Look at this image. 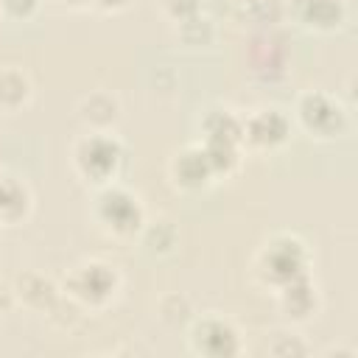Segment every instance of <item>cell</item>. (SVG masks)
Returning a JSON list of instances; mask_svg holds the SVG:
<instances>
[{"label":"cell","instance_id":"52a82bcc","mask_svg":"<svg viewBox=\"0 0 358 358\" xmlns=\"http://www.w3.org/2000/svg\"><path fill=\"white\" fill-rule=\"evenodd\" d=\"M243 137L255 145L274 148L288 137V120L277 109H260L243 123Z\"/></svg>","mask_w":358,"mask_h":358},{"label":"cell","instance_id":"9a60e30c","mask_svg":"<svg viewBox=\"0 0 358 358\" xmlns=\"http://www.w3.org/2000/svg\"><path fill=\"white\" fill-rule=\"evenodd\" d=\"M165 8L182 22V20H187L199 11V0H165Z\"/></svg>","mask_w":358,"mask_h":358},{"label":"cell","instance_id":"ba28073f","mask_svg":"<svg viewBox=\"0 0 358 358\" xmlns=\"http://www.w3.org/2000/svg\"><path fill=\"white\" fill-rule=\"evenodd\" d=\"M294 17L308 28H336L344 20L341 0H294Z\"/></svg>","mask_w":358,"mask_h":358},{"label":"cell","instance_id":"6da1fadb","mask_svg":"<svg viewBox=\"0 0 358 358\" xmlns=\"http://www.w3.org/2000/svg\"><path fill=\"white\" fill-rule=\"evenodd\" d=\"M305 266H308V252H305V243H299L296 238L291 235H280L274 238L263 255H260V271H263V280L266 282H274V285H285L296 277L305 274Z\"/></svg>","mask_w":358,"mask_h":358},{"label":"cell","instance_id":"3957f363","mask_svg":"<svg viewBox=\"0 0 358 358\" xmlns=\"http://www.w3.org/2000/svg\"><path fill=\"white\" fill-rule=\"evenodd\" d=\"M299 120L305 123L308 131L319 134V137H330V134H338L344 129V109L338 101H333L330 95H322V92H308L299 98Z\"/></svg>","mask_w":358,"mask_h":358},{"label":"cell","instance_id":"5bb4252c","mask_svg":"<svg viewBox=\"0 0 358 358\" xmlns=\"http://www.w3.org/2000/svg\"><path fill=\"white\" fill-rule=\"evenodd\" d=\"M36 3L39 0H0V11H6L14 20H25L36 11Z\"/></svg>","mask_w":358,"mask_h":358},{"label":"cell","instance_id":"4fadbf2b","mask_svg":"<svg viewBox=\"0 0 358 358\" xmlns=\"http://www.w3.org/2000/svg\"><path fill=\"white\" fill-rule=\"evenodd\" d=\"M28 92H31V84L20 70H3L0 73V106L14 109V106L25 103Z\"/></svg>","mask_w":358,"mask_h":358},{"label":"cell","instance_id":"e0dca14e","mask_svg":"<svg viewBox=\"0 0 358 358\" xmlns=\"http://www.w3.org/2000/svg\"><path fill=\"white\" fill-rule=\"evenodd\" d=\"M0 310H3V294H0Z\"/></svg>","mask_w":358,"mask_h":358},{"label":"cell","instance_id":"277c9868","mask_svg":"<svg viewBox=\"0 0 358 358\" xmlns=\"http://www.w3.org/2000/svg\"><path fill=\"white\" fill-rule=\"evenodd\" d=\"M95 215L101 218L103 227H109L112 232H134L143 221V210L137 204V199L120 187H109L98 196V207H95Z\"/></svg>","mask_w":358,"mask_h":358},{"label":"cell","instance_id":"2e32d148","mask_svg":"<svg viewBox=\"0 0 358 358\" xmlns=\"http://www.w3.org/2000/svg\"><path fill=\"white\" fill-rule=\"evenodd\" d=\"M92 3H98V6H103V8H120V6H126L129 0H92Z\"/></svg>","mask_w":358,"mask_h":358},{"label":"cell","instance_id":"9c48e42d","mask_svg":"<svg viewBox=\"0 0 358 358\" xmlns=\"http://www.w3.org/2000/svg\"><path fill=\"white\" fill-rule=\"evenodd\" d=\"M213 173L210 162H207V154L201 148H187L182 151L176 159H173V176L179 185H187V187H199L207 182V176Z\"/></svg>","mask_w":358,"mask_h":358},{"label":"cell","instance_id":"8fae6325","mask_svg":"<svg viewBox=\"0 0 358 358\" xmlns=\"http://www.w3.org/2000/svg\"><path fill=\"white\" fill-rule=\"evenodd\" d=\"M280 294H282V305H285V310L294 313V316H299V319H305V316L313 310V305H316V299H313V288H310V282H308V274H302V277L285 282Z\"/></svg>","mask_w":358,"mask_h":358},{"label":"cell","instance_id":"8992f818","mask_svg":"<svg viewBox=\"0 0 358 358\" xmlns=\"http://www.w3.org/2000/svg\"><path fill=\"white\" fill-rule=\"evenodd\" d=\"M193 347L204 355H232L238 352V336L227 322L204 319L193 330Z\"/></svg>","mask_w":358,"mask_h":358},{"label":"cell","instance_id":"7a4b0ae2","mask_svg":"<svg viewBox=\"0 0 358 358\" xmlns=\"http://www.w3.org/2000/svg\"><path fill=\"white\" fill-rule=\"evenodd\" d=\"M123 159V148L115 137L103 134V131H95L90 137H84L76 148V165L84 176L95 179V182H103L109 176H115L117 165Z\"/></svg>","mask_w":358,"mask_h":358},{"label":"cell","instance_id":"5b68a950","mask_svg":"<svg viewBox=\"0 0 358 358\" xmlns=\"http://www.w3.org/2000/svg\"><path fill=\"white\" fill-rule=\"evenodd\" d=\"M115 282L117 280H115V271L109 266L90 263V266H81L76 271V277L70 280V291L84 302H103L112 296Z\"/></svg>","mask_w":358,"mask_h":358},{"label":"cell","instance_id":"7c38bea8","mask_svg":"<svg viewBox=\"0 0 358 358\" xmlns=\"http://www.w3.org/2000/svg\"><path fill=\"white\" fill-rule=\"evenodd\" d=\"M117 117V101L109 98L106 92H95L90 98H84L81 103V120H87L95 129H106L109 123H115Z\"/></svg>","mask_w":358,"mask_h":358},{"label":"cell","instance_id":"ac0fdd59","mask_svg":"<svg viewBox=\"0 0 358 358\" xmlns=\"http://www.w3.org/2000/svg\"><path fill=\"white\" fill-rule=\"evenodd\" d=\"M70 3H81V0H70Z\"/></svg>","mask_w":358,"mask_h":358},{"label":"cell","instance_id":"d6986e66","mask_svg":"<svg viewBox=\"0 0 358 358\" xmlns=\"http://www.w3.org/2000/svg\"><path fill=\"white\" fill-rule=\"evenodd\" d=\"M252 3H257V0H252Z\"/></svg>","mask_w":358,"mask_h":358},{"label":"cell","instance_id":"30bf717a","mask_svg":"<svg viewBox=\"0 0 358 358\" xmlns=\"http://www.w3.org/2000/svg\"><path fill=\"white\" fill-rule=\"evenodd\" d=\"M25 210H28V190L11 176H0V221L11 224L22 218Z\"/></svg>","mask_w":358,"mask_h":358}]
</instances>
